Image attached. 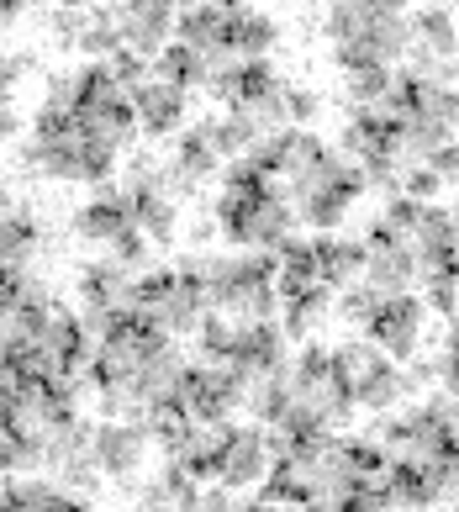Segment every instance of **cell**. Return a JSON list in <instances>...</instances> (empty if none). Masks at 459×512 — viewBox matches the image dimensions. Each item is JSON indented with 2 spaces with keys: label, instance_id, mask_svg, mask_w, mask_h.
I'll list each match as a JSON object with an SVG mask.
<instances>
[{
  "label": "cell",
  "instance_id": "cell-1",
  "mask_svg": "<svg viewBox=\"0 0 459 512\" xmlns=\"http://www.w3.org/2000/svg\"><path fill=\"white\" fill-rule=\"evenodd\" d=\"M22 169H32V175L43 180H59V185H111V175H117L122 154L106 143L85 138L80 127H74V117L64 106H37L32 111V127H27V143H22Z\"/></svg>",
  "mask_w": 459,
  "mask_h": 512
},
{
  "label": "cell",
  "instance_id": "cell-2",
  "mask_svg": "<svg viewBox=\"0 0 459 512\" xmlns=\"http://www.w3.org/2000/svg\"><path fill=\"white\" fill-rule=\"evenodd\" d=\"M322 32L333 43V64L354 69H396L412 53V16L375 0V6H333L322 16Z\"/></svg>",
  "mask_w": 459,
  "mask_h": 512
},
{
  "label": "cell",
  "instance_id": "cell-3",
  "mask_svg": "<svg viewBox=\"0 0 459 512\" xmlns=\"http://www.w3.org/2000/svg\"><path fill=\"white\" fill-rule=\"evenodd\" d=\"M190 259H196V275L206 286L212 312L233 317V322H270L280 312L270 254H212V249H201Z\"/></svg>",
  "mask_w": 459,
  "mask_h": 512
},
{
  "label": "cell",
  "instance_id": "cell-4",
  "mask_svg": "<svg viewBox=\"0 0 459 512\" xmlns=\"http://www.w3.org/2000/svg\"><path fill=\"white\" fill-rule=\"evenodd\" d=\"M212 233L233 254H275L296 233V206L285 201L280 185H264V191H222L212 206Z\"/></svg>",
  "mask_w": 459,
  "mask_h": 512
},
{
  "label": "cell",
  "instance_id": "cell-5",
  "mask_svg": "<svg viewBox=\"0 0 459 512\" xmlns=\"http://www.w3.org/2000/svg\"><path fill=\"white\" fill-rule=\"evenodd\" d=\"M148 328H159L164 338H185L201 328V317L212 312L206 301V286L196 275V259H180V264H159V270H143L132 280V307Z\"/></svg>",
  "mask_w": 459,
  "mask_h": 512
},
{
  "label": "cell",
  "instance_id": "cell-6",
  "mask_svg": "<svg viewBox=\"0 0 459 512\" xmlns=\"http://www.w3.org/2000/svg\"><path fill=\"white\" fill-rule=\"evenodd\" d=\"M64 423H80V375H64V381L0 375V439H27L43 449L48 433Z\"/></svg>",
  "mask_w": 459,
  "mask_h": 512
},
{
  "label": "cell",
  "instance_id": "cell-7",
  "mask_svg": "<svg viewBox=\"0 0 459 512\" xmlns=\"http://www.w3.org/2000/svg\"><path fill=\"white\" fill-rule=\"evenodd\" d=\"M359 196H365V180H359L354 159H343L333 143L285 185V201L296 206V222H312L317 233H338Z\"/></svg>",
  "mask_w": 459,
  "mask_h": 512
},
{
  "label": "cell",
  "instance_id": "cell-8",
  "mask_svg": "<svg viewBox=\"0 0 459 512\" xmlns=\"http://www.w3.org/2000/svg\"><path fill=\"white\" fill-rule=\"evenodd\" d=\"M333 359V375L338 386L354 396V412H375L386 417L401 407V381H396V359H386L375 344H365V338H343V344L328 349Z\"/></svg>",
  "mask_w": 459,
  "mask_h": 512
},
{
  "label": "cell",
  "instance_id": "cell-9",
  "mask_svg": "<svg viewBox=\"0 0 459 512\" xmlns=\"http://www.w3.org/2000/svg\"><path fill=\"white\" fill-rule=\"evenodd\" d=\"M243 375L238 370H227V365H196L190 359L185 375H180V391H175V407L169 412H180L190 428H227V423H238V412H243Z\"/></svg>",
  "mask_w": 459,
  "mask_h": 512
},
{
  "label": "cell",
  "instance_id": "cell-10",
  "mask_svg": "<svg viewBox=\"0 0 459 512\" xmlns=\"http://www.w3.org/2000/svg\"><path fill=\"white\" fill-rule=\"evenodd\" d=\"M227 164V143H222V127L217 117H196L175 132V148L164 159V180H169V196L175 201H196L206 180H217Z\"/></svg>",
  "mask_w": 459,
  "mask_h": 512
},
{
  "label": "cell",
  "instance_id": "cell-11",
  "mask_svg": "<svg viewBox=\"0 0 459 512\" xmlns=\"http://www.w3.org/2000/svg\"><path fill=\"white\" fill-rule=\"evenodd\" d=\"M85 444H90V460L101 470V481H122V486H138L153 460V433L143 417H101Z\"/></svg>",
  "mask_w": 459,
  "mask_h": 512
},
{
  "label": "cell",
  "instance_id": "cell-12",
  "mask_svg": "<svg viewBox=\"0 0 459 512\" xmlns=\"http://www.w3.org/2000/svg\"><path fill=\"white\" fill-rule=\"evenodd\" d=\"M359 338L365 344H375L386 359H412V354H423L428 344V307H423V296L407 291V296H386L375 307V317L359 328Z\"/></svg>",
  "mask_w": 459,
  "mask_h": 512
},
{
  "label": "cell",
  "instance_id": "cell-13",
  "mask_svg": "<svg viewBox=\"0 0 459 512\" xmlns=\"http://www.w3.org/2000/svg\"><path fill=\"white\" fill-rule=\"evenodd\" d=\"M264 470H270V433L259 423H227L222 444H217L212 486H227V491H238V497H248V491H259Z\"/></svg>",
  "mask_w": 459,
  "mask_h": 512
},
{
  "label": "cell",
  "instance_id": "cell-14",
  "mask_svg": "<svg viewBox=\"0 0 459 512\" xmlns=\"http://www.w3.org/2000/svg\"><path fill=\"white\" fill-rule=\"evenodd\" d=\"M407 249H412V264H417V280H423V286H433V280H454V254H459L454 206H438V201L423 206Z\"/></svg>",
  "mask_w": 459,
  "mask_h": 512
},
{
  "label": "cell",
  "instance_id": "cell-15",
  "mask_svg": "<svg viewBox=\"0 0 459 512\" xmlns=\"http://www.w3.org/2000/svg\"><path fill=\"white\" fill-rule=\"evenodd\" d=\"M127 106H132V127H138V138H153V143L175 138V132L190 122V96L175 90L169 80H159V74H148V80L127 96Z\"/></svg>",
  "mask_w": 459,
  "mask_h": 512
},
{
  "label": "cell",
  "instance_id": "cell-16",
  "mask_svg": "<svg viewBox=\"0 0 459 512\" xmlns=\"http://www.w3.org/2000/svg\"><path fill=\"white\" fill-rule=\"evenodd\" d=\"M359 243H365V270H359V280H365L370 291H380V296H407V291L417 286V264H412V249H407L401 238H386L375 222H365Z\"/></svg>",
  "mask_w": 459,
  "mask_h": 512
},
{
  "label": "cell",
  "instance_id": "cell-17",
  "mask_svg": "<svg viewBox=\"0 0 459 512\" xmlns=\"http://www.w3.org/2000/svg\"><path fill=\"white\" fill-rule=\"evenodd\" d=\"M117 16V37L127 53H138V59L153 64V53L164 43H175V6H164V0H132V6H111Z\"/></svg>",
  "mask_w": 459,
  "mask_h": 512
},
{
  "label": "cell",
  "instance_id": "cell-18",
  "mask_svg": "<svg viewBox=\"0 0 459 512\" xmlns=\"http://www.w3.org/2000/svg\"><path fill=\"white\" fill-rule=\"evenodd\" d=\"M285 359H291V344H285L280 322H238V344L227 354V370H238L243 381H259V375H275L285 370Z\"/></svg>",
  "mask_w": 459,
  "mask_h": 512
},
{
  "label": "cell",
  "instance_id": "cell-19",
  "mask_svg": "<svg viewBox=\"0 0 459 512\" xmlns=\"http://www.w3.org/2000/svg\"><path fill=\"white\" fill-rule=\"evenodd\" d=\"M69 227H74V238H85V243H95V249H106L111 238H122L127 227H138L132 222V206H127V196H122V185H101L80 212L69 217Z\"/></svg>",
  "mask_w": 459,
  "mask_h": 512
},
{
  "label": "cell",
  "instance_id": "cell-20",
  "mask_svg": "<svg viewBox=\"0 0 459 512\" xmlns=\"http://www.w3.org/2000/svg\"><path fill=\"white\" fill-rule=\"evenodd\" d=\"M43 243H48V227L32 206L16 201L0 212V264H6V270H32V259L43 254Z\"/></svg>",
  "mask_w": 459,
  "mask_h": 512
},
{
  "label": "cell",
  "instance_id": "cell-21",
  "mask_svg": "<svg viewBox=\"0 0 459 512\" xmlns=\"http://www.w3.org/2000/svg\"><path fill=\"white\" fill-rule=\"evenodd\" d=\"M280 37H285V27L270 11L227 6V53H233V59H270L280 48Z\"/></svg>",
  "mask_w": 459,
  "mask_h": 512
},
{
  "label": "cell",
  "instance_id": "cell-22",
  "mask_svg": "<svg viewBox=\"0 0 459 512\" xmlns=\"http://www.w3.org/2000/svg\"><path fill=\"white\" fill-rule=\"evenodd\" d=\"M312 259H317V286L343 291L359 280V270H365V243L343 238V233H312Z\"/></svg>",
  "mask_w": 459,
  "mask_h": 512
},
{
  "label": "cell",
  "instance_id": "cell-23",
  "mask_svg": "<svg viewBox=\"0 0 459 512\" xmlns=\"http://www.w3.org/2000/svg\"><path fill=\"white\" fill-rule=\"evenodd\" d=\"M328 317H333V291H296V296H285L280 301V333H285V344H312V338L328 328Z\"/></svg>",
  "mask_w": 459,
  "mask_h": 512
},
{
  "label": "cell",
  "instance_id": "cell-24",
  "mask_svg": "<svg viewBox=\"0 0 459 512\" xmlns=\"http://www.w3.org/2000/svg\"><path fill=\"white\" fill-rule=\"evenodd\" d=\"M175 43L196 48L201 59H217V53H227V6H190V11H175Z\"/></svg>",
  "mask_w": 459,
  "mask_h": 512
},
{
  "label": "cell",
  "instance_id": "cell-25",
  "mask_svg": "<svg viewBox=\"0 0 459 512\" xmlns=\"http://www.w3.org/2000/svg\"><path fill=\"white\" fill-rule=\"evenodd\" d=\"M454 48H459V27L449 6H428L412 16V53H423L433 64H454Z\"/></svg>",
  "mask_w": 459,
  "mask_h": 512
},
{
  "label": "cell",
  "instance_id": "cell-26",
  "mask_svg": "<svg viewBox=\"0 0 459 512\" xmlns=\"http://www.w3.org/2000/svg\"><path fill=\"white\" fill-rule=\"evenodd\" d=\"M153 74H159V80H169L175 90H201L206 85V59L196 48H185V43H164L159 53H153V64H148Z\"/></svg>",
  "mask_w": 459,
  "mask_h": 512
},
{
  "label": "cell",
  "instance_id": "cell-27",
  "mask_svg": "<svg viewBox=\"0 0 459 512\" xmlns=\"http://www.w3.org/2000/svg\"><path fill=\"white\" fill-rule=\"evenodd\" d=\"M391 90V69H354L343 74V96H349V111H375Z\"/></svg>",
  "mask_w": 459,
  "mask_h": 512
},
{
  "label": "cell",
  "instance_id": "cell-28",
  "mask_svg": "<svg viewBox=\"0 0 459 512\" xmlns=\"http://www.w3.org/2000/svg\"><path fill=\"white\" fill-rule=\"evenodd\" d=\"M101 259H111L117 270H127V275H143L148 264H153V243L138 233V227H127L122 238H111L106 249H101Z\"/></svg>",
  "mask_w": 459,
  "mask_h": 512
},
{
  "label": "cell",
  "instance_id": "cell-29",
  "mask_svg": "<svg viewBox=\"0 0 459 512\" xmlns=\"http://www.w3.org/2000/svg\"><path fill=\"white\" fill-rule=\"evenodd\" d=\"M280 106H285V127H296V132H312V122L322 117V90H312V85H285V96H280Z\"/></svg>",
  "mask_w": 459,
  "mask_h": 512
},
{
  "label": "cell",
  "instance_id": "cell-30",
  "mask_svg": "<svg viewBox=\"0 0 459 512\" xmlns=\"http://www.w3.org/2000/svg\"><path fill=\"white\" fill-rule=\"evenodd\" d=\"M380 301H386V296H380V291H370L365 280H354V286H343V291H338L333 312H338L343 322H349V328H365V322L375 317V307H380Z\"/></svg>",
  "mask_w": 459,
  "mask_h": 512
},
{
  "label": "cell",
  "instance_id": "cell-31",
  "mask_svg": "<svg viewBox=\"0 0 459 512\" xmlns=\"http://www.w3.org/2000/svg\"><path fill=\"white\" fill-rule=\"evenodd\" d=\"M417 212H423L417 201H407V196H386V206H380L370 222H375L386 238H401V243H407V238H412V227H417Z\"/></svg>",
  "mask_w": 459,
  "mask_h": 512
},
{
  "label": "cell",
  "instance_id": "cell-32",
  "mask_svg": "<svg viewBox=\"0 0 459 512\" xmlns=\"http://www.w3.org/2000/svg\"><path fill=\"white\" fill-rule=\"evenodd\" d=\"M43 470V449L27 439H0V476H37Z\"/></svg>",
  "mask_w": 459,
  "mask_h": 512
},
{
  "label": "cell",
  "instance_id": "cell-33",
  "mask_svg": "<svg viewBox=\"0 0 459 512\" xmlns=\"http://www.w3.org/2000/svg\"><path fill=\"white\" fill-rule=\"evenodd\" d=\"M333 512H396V507H391L386 491H380V481H370V486L343 491V497L333 502Z\"/></svg>",
  "mask_w": 459,
  "mask_h": 512
},
{
  "label": "cell",
  "instance_id": "cell-34",
  "mask_svg": "<svg viewBox=\"0 0 459 512\" xmlns=\"http://www.w3.org/2000/svg\"><path fill=\"white\" fill-rule=\"evenodd\" d=\"M423 307H428V312H438L444 322H454V307H459V286H454V280H433V286H428V296H423Z\"/></svg>",
  "mask_w": 459,
  "mask_h": 512
},
{
  "label": "cell",
  "instance_id": "cell-35",
  "mask_svg": "<svg viewBox=\"0 0 459 512\" xmlns=\"http://www.w3.org/2000/svg\"><path fill=\"white\" fill-rule=\"evenodd\" d=\"M16 138H22V106L11 90H0V148H11Z\"/></svg>",
  "mask_w": 459,
  "mask_h": 512
},
{
  "label": "cell",
  "instance_id": "cell-36",
  "mask_svg": "<svg viewBox=\"0 0 459 512\" xmlns=\"http://www.w3.org/2000/svg\"><path fill=\"white\" fill-rule=\"evenodd\" d=\"M423 164H428L433 175H438V185H454V180H459V148H454V143H444V148H433V154H428Z\"/></svg>",
  "mask_w": 459,
  "mask_h": 512
},
{
  "label": "cell",
  "instance_id": "cell-37",
  "mask_svg": "<svg viewBox=\"0 0 459 512\" xmlns=\"http://www.w3.org/2000/svg\"><path fill=\"white\" fill-rule=\"evenodd\" d=\"M37 64H32V53H6L0 48V90H11L16 80H22V74H32Z\"/></svg>",
  "mask_w": 459,
  "mask_h": 512
},
{
  "label": "cell",
  "instance_id": "cell-38",
  "mask_svg": "<svg viewBox=\"0 0 459 512\" xmlns=\"http://www.w3.org/2000/svg\"><path fill=\"white\" fill-rule=\"evenodd\" d=\"M6 206H16V196H11V185L0 180V212H6Z\"/></svg>",
  "mask_w": 459,
  "mask_h": 512
},
{
  "label": "cell",
  "instance_id": "cell-39",
  "mask_svg": "<svg viewBox=\"0 0 459 512\" xmlns=\"http://www.w3.org/2000/svg\"><path fill=\"white\" fill-rule=\"evenodd\" d=\"M85 512H106V507H85Z\"/></svg>",
  "mask_w": 459,
  "mask_h": 512
},
{
  "label": "cell",
  "instance_id": "cell-40",
  "mask_svg": "<svg viewBox=\"0 0 459 512\" xmlns=\"http://www.w3.org/2000/svg\"><path fill=\"white\" fill-rule=\"evenodd\" d=\"M449 512H454V507H449Z\"/></svg>",
  "mask_w": 459,
  "mask_h": 512
}]
</instances>
